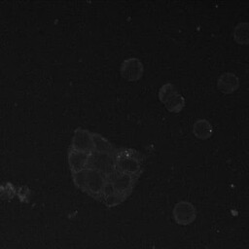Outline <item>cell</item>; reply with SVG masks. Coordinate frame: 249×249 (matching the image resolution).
<instances>
[{
    "label": "cell",
    "mask_w": 249,
    "mask_h": 249,
    "mask_svg": "<svg viewBox=\"0 0 249 249\" xmlns=\"http://www.w3.org/2000/svg\"><path fill=\"white\" fill-rule=\"evenodd\" d=\"M173 215L176 223L180 225H188L196 219V209L191 203L181 201L175 205Z\"/></svg>",
    "instance_id": "1"
},
{
    "label": "cell",
    "mask_w": 249,
    "mask_h": 249,
    "mask_svg": "<svg viewBox=\"0 0 249 249\" xmlns=\"http://www.w3.org/2000/svg\"><path fill=\"white\" fill-rule=\"evenodd\" d=\"M194 131L198 137L200 136L201 131H203L202 132V139H204V138L208 137L209 135H211V125L206 121H198L194 125Z\"/></svg>",
    "instance_id": "2"
}]
</instances>
